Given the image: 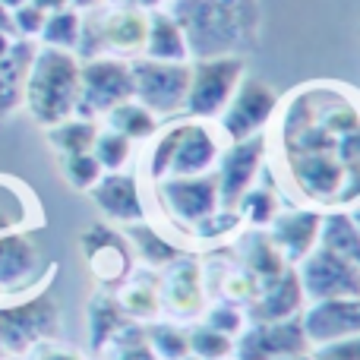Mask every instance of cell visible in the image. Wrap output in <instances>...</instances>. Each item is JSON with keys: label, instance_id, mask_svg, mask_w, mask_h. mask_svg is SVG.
I'll list each match as a JSON object with an SVG mask.
<instances>
[{"label": "cell", "instance_id": "obj_1", "mask_svg": "<svg viewBox=\"0 0 360 360\" xmlns=\"http://www.w3.org/2000/svg\"><path fill=\"white\" fill-rule=\"evenodd\" d=\"M288 168L304 196L323 205L360 196V111L345 89L310 86L285 114Z\"/></svg>", "mask_w": 360, "mask_h": 360}, {"label": "cell", "instance_id": "obj_2", "mask_svg": "<svg viewBox=\"0 0 360 360\" xmlns=\"http://www.w3.org/2000/svg\"><path fill=\"white\" fill-rule=\"evenodd\" d=\"M171 16L186 38L190 57H240L262 32L259 0H171Z\"/></svg>", "mask_w": 360, "mask_h": 360}, {"label": "cell", "instance_id": "obj_3", "mask_svg": "<svg viewBox=\"0 0 360 360\" xmlns=\"http://www.w3.org/2000/svg\"><path fill=\"white\" fill-rule=\"evenodd\" d=\"M22 101L44 127L73 117L79 101V60L60 48H38L25 73Z\"/></svg>", "mask_w": 360, "mask_h": 360}, {"label": "cell", "instance_id": "obj_4", "mask_svg": "<svg viewBox=\"0 0 360 360\" xmlns=\"http://www.w3.org/2000/svg\"><path fill=\"white\" fill-rule=\"evenodd\" d=\"M57 326H60V307L51 291L6 300L0 304V351L22 354L41 338L54 335Z\"/></svg>", "mask_w": 360, "mask_h": 360}, {"label": "cell", "instance_id": "obj_5", "mask_svg": "<svg viewBox=\"0 0 360 360\" xmlns=\"http://www.w3.org/2000/svg\"><path fill=\"white\" fill-rule=\"evenodd\" d=\"M48 272H54V266L29 231L0 234V304L29 297Z\"/></svg>", "mask_w": 360, "mask_h": 360}, {"label": "cell", "instance_id": "obj_6", "mask_svg": "<svg viewBox=\"0 0 360 360\" xmlns=\"http://www.w3.org/2000/svg\"><path fill=\"white\" fill-rule=\"evenodd\" d=\"M243 57H202L190 63V89H186V111L193 117H215L228 108L234 89L243 79Z\"/></svg>", "mask_w": 360, "mask_h": 360}, {"label": "cell", "instance_id": "obj_7", "mask_svg": "<svg viewBox=\"0 0 360 360\" xmlns=\"http://www.w3.org/2000/svg\"><path fill=\"white\" fill-rule=\"evenodd\" d=\"M133 98V73L130 63L111 60V57H92L86 67H79V101L76 114L79 117H95L108 114L111 108L124 105Z\"/></svg>", "mask_w": 360, "mask_h": 360}, {"label": "cell", "instance_id": "obj_8", "mask_svg": "<svg viewBox=\"0 0 360 360\" xmlns=\"http://www.w3.org/2000/svg\"><path fill=\"white\" fill-rule=\"evenodd\" d=\"M133 73V98L149 108L152 114H177L186 105L190 89V63H165V60H136Z\"/></svg>", "mask_w": 360, "mask_h": 360}, {"label": "cell", "instance_id": "obj_9", "mask_svg": "<svg viewBox=\"0 0 360 360\" xmlns=\"http://www.w3.org/2000/svg\"><path fill=\"white\" fill-rule=\"evenodd\" d=\"M275 108H278V95L272 92V86H266L262 79H247L243 76L240 86L234 89L228 108L221 111V127L231 139H250L272 120Z\"/></svg>", "mask_w": 360, "mask_h": 360}, {"label": "cell", "instance_id": "obj_10", "mask_svg": "<svg viewBox=\"0 0 360 360\" xmlns=\"http://www.w3.org/2000/svg\"><path fill=\"white\" fill-rule=\"evenodd\" d=\"M304 288L316 300L360 297V266L323 243L304 266Z\"/></svg>", "mask_w": 360, "mask_h": 360}, {"label": "cell", "instance_id": "obj_11", "mask_svg": "<svg viewBox=\"0 0 360 360\" xmlns=\"http://www.w3.org/2000/svg\"><path fill=\"white\" fill-rule=\"evenodd\" d=\"M307 332L300 323L291 319H278V323H259L240 345L237 354L240 360H281V357H294L307 351Z\"/></svg>", "mask_w": 360, "mask_h": 360}, {"label": "cell", "instance_id": "obj_12", "mask_svg": "<svg viewBox=\"0 0 360 360\" xmlns=\"http://www.w3.org/2000/svg\"><path fill=\"white\" fill-rule=\"evenodd\" d=\"M307 342L329 345L342 338H360V297H335L313 307L304 319Z\"/></svg>", "mask_w": 360, "mask_h": 360}, {"label": "cell", "instance_id": "obj_13", "mask_svg": "<svg viewBox=\"0 0 360 360\" xmlns=\"http://www.w3.org/2000/svg\"><path fill=\"white\" fill-rule=\"evenodd\" d=\"M262 146L266 143H262V136L256 133V136H250V139H237L234 149L224 158L221 174H218V196L224 199V209L228 212H234L237 205H240V196L247 193L250 180L259 171Z\"/></svg>", "mask_w": 360, "mask_h": 360}, {"label": "cell", "instance_id": "obj_14", "mask_svg": "<svg viewBox=\"0 0 360 360\" xmlns=\"http://www.w3.org/2000/svg\"><path fill=\"white\" fill-rule=\"evenodd\" d=\"M82 253H86L89 272L101 281V285H117L127 272H130V253H127L124 240L114 231L95 224L92 231L82 234Z\"/></svg>", "mask_w": 360, "mask_h": 360}, {"label": "cell", "instance_id": "obj_15", "mask_svg": "<svg viewBox=\"0 0 360 360\" xmlns=\"http://www.w3.org/2000/svg\"><path fill=\"white\" fill-rule=\"evenodd\" d=\"M162 199L174 215H184L186 221H205L212 218L218 202V180L215 177H184L162 184Z\"/></svg>", "mask_w": 360, "mask_h": 360}, {"label": "cell", "instance_id": "obj_16", "mask_svg": "<svg viewBox=\"0 0 360 360\" xmlns=\"http://www.w3.org/2000/svg\"><path fill=\"white\" fill-rule=\"evenodd\" d=\"M218 155V146L202 124H180V136L171 155L168 171L180 177H199Z\"/></svg>", "mask_w": 360, "mask_h": 360}, {"label": "cell", "instance_id": "obj_17", "mask_svg": "<svg viewBox=\"0 0 360 360\" xmlns=\"http://www.w3.org/2000/svg\"><path fill=\"white\" fill-rule=\"evenodd\" d=\"M41 205L35 202L32 190L22 180L0 174V234L10 231H29L32 224H41Z\"/></svg>", "mask_w": 360, "mask_h": 360}, {"label": "cell", "instance_id": "obj_18", "mask_svg": "<svg viewBox=\"0 0 360 360\" xmlns=\"http://www.w3.org/2000/svg\"><path fill=\"white\" fill-rule=\"evenodd\" d=\"M35 44L29 38L13 41L10 54L0 60V117H6L10 111H16L22 105V86H25V73L32 67L35 57Z\"/></svg>", "mask_w": 360, "mask_h": 360}, {"label": "cell", "instance_id": "obj_19", "mask_svg": "<svg viewBox=\"0 0 360 360\" xmlns=\"http://www.w3.org/2000/svg\"><path fill=\"white\" fill-rule=\"evenodd\" d=\"M259 294L262 297L256 300L253 316L259 323H278V319H288L300 307L304 288H300V278L294 272H281L278 278L266 281V288H259Z\"/></svg>", "mask_w": 360, "mask_h": 360}, {"label": "cell", "instance_id": "obj_20", "mask_svg": "<svg viewBox=\"0 0 360 360\" xmlns=\"http://www.w3.org/2000/svg\"><path fill=\"white\" fill-rule=\"evenodd\" d=\"M146 57L149 60H165V63H186L190 51H186V38L174 22L171 13H152L149 29H146Z\"/></svg>", "mask_w": 360, "mask_h": 360}, {"label": "cell", "instance_id": "obj_21", "mask_svg": "<svg viewBox=\"0 0 360 360\" xmlns=\"http://www.w3.org/2000/svg\"><path fill=\"white\" fill-rule=\"evenodd\" d=\"M92 196H95V202L111 218H117V221H136V218L143 215L139 190L130 177H120V174L101 177L98 184L92 186Z\"/></svg>", "mask_w": 360, "mask_h": 360}, {"label": "cell", "instance_id": "obj_22", "mask_svg": "<svg viewBox=\"0 0 360 360\" xmlns=\"http://www.w3.org/2000/svg\"><path fill=\"white\" fill-rule=\"evenodd\" d=\"M146 29H149L146 13L127 6V10H114L101 19L98 35L101 44H108L114 51H139L146 44Z\"/></svg>", "mask_w": 360, "mask_h": 360}, {"label": "cell", "instance_id": "obj_23", "mask_svg": "<svg viewBox=\"0 0 360 360\" xmlns=\"http://www.w3.org/2000/svg\"><path fill=\"white\" fill-rule=\"evenodd\" d=\"M319 231V215L316 212H291V215L278 218L275 224V247L285 250V256L300 259L313 250Z\"/></svg>", "mask_w": 360, "mask_h": 360}, {"label": "cell", "instance_id": "obj_24", "mask_svg": "<svg viewBox=\"0 0 360 360\" xmlns=\"http://www.w3.org/2000/svg\"><path fill=\"white\" fill-rule=\"evenodd\" d=\"M95 136H98V130H95L92 120L79 117V120H60V124L48 127V143L54 146L60 155H79V152H89L95 146Z\"/></svg>", "mask_w": 360, "mask_h": 360}, {"label": "cell", "instance_id": "obj_25", "mask_svg": "<svg viewBox=\"0 0 360 360\" xmlns=\"http://www.w3.org/2000/svg\"><path fill=\"white\" fill-rule=\"evenodd\" d=\"M108 127L127 139H143V136H152V133H155V114L143 105L124 101V105L108 111Z\"/></svg>", "mask_w": 360, "mask_h": 360}, {"label": "cell", "instance_id": "obj_26", "mask_svg": "<svg viewBox=\"0 0 360 360\" xmlns=\"http://www.w3.org/2000/svg\"><path fill=\"white\" fill-rule=\"evenodd\" d=\"M41 38L44 48H60V51H73L82 38V19L73 10H54L44 16L41 25Z\"/></svg>", "mask_w": 360, "mask_h": 360}, {"label": "cell", "instance_id": "obj_27", "mask_svg": "<svg viewBox=\"0 0 360 360\" xmlns=\"http://www.w3.org/2000/svg\"><path fill=\"white\" fill-rule=\"evenodd\" d=\"M202 300V291H199V269L190 266V262H180V266L171 272L168 278V304L171 310L190 313L199 307Z\"/></svg>", "mask_w": 360, "mask_h": 360}, {"label": "cell", "instance_id": "obj_28", "mask_svg": "<svg viewBox=\"0 0 360 360\" xmlns=\"http://www.w3.org/2000/svg\"><path fill=\"white\" fill-rule=\"evenodd\" d=\"M63 177L73 190H92L101 180V165L95 162V155L89 152H79V155H63Z\"/></svg>", "mask_w": 360, "mask_h": 360}, {"label": "cell", "instance_id": "obj_29", "mask_svg": "<svg viewBox=\"0 0 360 360\" xmlns=\"http://www.w3.org/2000/svg\"><path fill=\"white\" fill-rule=\"evenodd\" d=\"M95 162L101 165V168H114L117 171L120 165L127 162V155H130V139L120 136V133H98L95 136Z\"/></svg>", "mask_w": 360, "mask_h": 360}, {"label": "cell", "instance_id": "obj_30", "mask_svg": "<svg viewBox=\"0 0 360 360\" xmlns=\"http://www.w3.org/2000/svg\"><path fill=\"white\" fill-rule=\"evenodd\" d=\"M247 259H250V269H253L256 275H262L266 281L278 278V275L285 272V266H281V250L275 247V240H256Z\"/></svg>", "mask_w": 360, "mask_h": 360}, {"label": "cell", "instance_id": "obj_31", "mask_svg": "<svg viewBox=\"0 0 360 360\" xmlns=\"http://www.w3.org/2000/svg\"><path fill=\"white\" fill-rule=\"evenodd\" d=\"M133 243L139 247V256L146 262H152V266H162L165 259H174L177 256V250L171 243H165V237H158L149 228H133Z\"/></svg>", "mask_w": 360, "mask_h": 360}, {"label": "cell", "instance_id": "obj_32", "mask_svg": "<svg viewBox=\"0 0 360 360\" xmlns=\"http://www.w3.org/2000/svg\"><path fill=\"white\" fill-rule=\"evenodd\" d=\"M186 345H190V351H196V357L202 360H215V357H224L231 354V338L224 335V332H215V329H199L193 332L190 338H186Z\"/></svg>", "mask_w": 360, "mask_h": 360}, {"label": "cell", "instance_id": "obj_33", "mask_svg": "<svg viewBox=\"0 0 360 360\" xmlns=\"http://www.w3.org/2000/svg\"><path fill=\"white\" fill-rule=\"evenodd\" d=\"M44 16L48 13L41 10L38 4H22V6H16L13 10V35H19V38H35V35H41V25H44Z\"/></svg>", "mask_w": 360, "mask_h": 360}, {"label": "cell", "instance_id": "obj_34", "mask_svg": "<svg viewBox=\"0 0 360 360\" xmlns=\"http://www.w3.org/2000/svg\"><path fill=\"white\" fill-rule=\"evenodd\" d=\"M124 310L133 316H152L158 310V291L149 285H133L124 294Z\"/></svg>", "mask_w": 360, "mask_h": 360}, {"label": "cell", "instance_id": "obj_35", "mask_svg": "<svg viewBox=\"0 0 360 360\" xmlns=\"http://www.w3.org/2000/svg\"><path fill=\"white\" fill-rule=\"evenodd\" d=\"M92 326H95V345H101L108 338V332H114L117 326V304L108 297H98L92 307Z\"/></svg>", "mask_w": 360, "mask_h": 360}, {"label": "cell", "instance_id": "obj_36", "mask_svg": "<svg viewBox=\"0 0 360 360\" xmlns=\"http://www.w3.org/2000/svg\"><path fill=\"white\" fill-rule=\"evenodd\" d=\"M152 345L158 348V354H165L168 360H184V354L190 351L186 338L174 329H155L152 332Z\"/></svg>", "mask_w": 360, "mask_h": 360}, {"label": "cell", "instance_id": "obj_37", "mask_svg": "<svg viewBox=\"0 0 360 360\" xmlns=\"http://www.w3.org/2000/svg\"><path fill=\"white\" fill-rule=\"evenodd\" d=\"M272 196H269L266 190H256V193H250L247 196V212H250V218H253L256 224H262V221H269L272 218Z\"/></svg>", "mask_w": 360, "mask_h": 360}, {"label": "cell", "instance_id": "obj_38", "mask_svg": "<svg viewBox=\"0 0 360 360\" xmlns=\"http://www.w3.org/2000/svg\"><path fill=\"white\" fill-rule=\"evenodd\" d=\"M209 323H212V329L224 332V335H228V332H234V329H240V316H234L231 310H215L209 316Z\"/></svg>", "mask_w": 360, "mask_h": 360}, {"label": "cell", "instance_id": "obj_39", "mask_svg": "<svg viewBox=\"0 0 360 360\" xmlns=\"http://www.w3.org/2000/svg\"><path fill=\"white\" fill-rule=\"evenodd\" d=\"M0 32L13 35V10H6L4 4H0Z\"/></svg>", "mask_w": 360, "mask_h": 360}, {"label": "cell", "instance_id": "obj_40", "mask_svg": "<svg viewBox=\"0 0 360 360\" xmlns=\"http://www.w3.org/2000/svg\"><path fill=\"white\" fill-rule=\"evenodd\" d=\"M13 48V35H6V32H0V60H4L6 54H10Z\"/></svg>", "mask_w": 360, "mask_h": 360}, {"label": "cell", "instance_id": "obj_41", "mask_svg": "<svg viewBox=\"0 0 360 360\" xmlns=\"http://www.w3.org/2000/svg\"><path fill=\"white\" fill-rule=\"evenodd\" d=\"M32 4H38L44 13H48V10H60V6L67 4V0H32Z\"/></svg>", "mask_w": 360, "mask_h": 360}, {"label": "cell", "instance_id": "obj_42", "mask_svg": "<svg viewBox=\"0 0 360 360\" xmlns=\"http://www.w3.org/2000/svg\"><path fill=\"white\" fill-rule=\"evenodd\" d=\"M0 4H4V6H6V10H16V6L29 4V0H0Z\"/></svg>", "mask_w": 360, "mask_h": 360}]
</instances>
